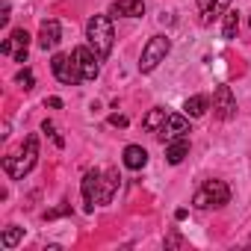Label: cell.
<instances>
[{
	"mask_svg": "<svg viewBox=\"0 0 251 251\" xmlns=\"http://www.w3.org/2000/svg\"><path fill=\"white\" fill-rule=\"evenodd\" d=\"M86 42H89V48L98 53V59H106V56L112 53L115 33H112L109 15H92V18H89V24H86Z\"/></svg>",
	"mask_w": 251,
	"mask_h": 251,
	"instance_id": "1",
	"label": "cell"
},
{
	"mask_svg": "<svg viewBox=\"0 0 251 251\" xmlns=\"http://www.w3.org/2000/svg\"><path fill=\"white\" fill-rule=\"evenodd\" d=\"M36 160H39V136H27L24 145H21L15 154L3 157V169H6V175H9L12 180H21L24 175L33 172Z\"/></svg>",
	"mask_w": 251,
	"mask_h": 251,
	"instance_id": "2",
	"label": "cell"
},
{
	"mask_svg": "<svg viewBox=\"0 0 251 251\" xmlns=\"http://www.w3.org/2000/svg\"><path fill=\"white\" fill-rule=\"evenodd\" d=\"M169 50H172V42H169L166 36H151V39H148V45L142 48V56H139V71H142V74H151L160 62H166Z\"/></svg>",
	"mask_w": 251,
	"mask_h": 251,
	"instance_id": "3",
	"label": "cell"
},
{
	"mask_svg": "<svg viewBox=\"0 0 251 251\" xmlns=\"http://www.w3.org/2000/svg\"><path fill=\"white\" fill-rule=\"evenodd\" d=\"M227 201H230V189H227L225 180H207V183L195 192V198H192V204H195L198 210H207V207H225Z\"/></svg>",
	"mask_w": 251,
	"mask_h": 251,
	"instance_id": "4",
	"label": "cell"
},
{
	"mask_svg": "<svg viewBox=\"0 0 251 251\" xmlns=\"http://www.w3.org/2000/svg\"><path fill=\"white\" fill-rule=\"evenodd\" d=\"M50 71H53V77H56L59 83H65V86H77V83H83V74H80L74 56L56 53V56L50 59Z\"/></svg>",
	"mask_w": 251,
	"mask_h": 251,
	"instance_id": "5",
	"label": "cell"
},
{
	"mask_svg": "<svg viewBox=\"0 0 251 251\" xmlns=\"http://www.w3.org/2000/svg\"><path fill=\"white\" fill-rule=\"evenodd\" d=\"M74 62H77V68H80V74H83V80H95L98 74H100V59H98V53L86 45V48H77L74 53Z\"/></svg>",
	"mask_w": 251,
	"mask_h": 251,
	"instance_id": "6",
	"label": "cell"
},
{
	"mask_svg": "<svg viewBox=\"0 0 251 251\" xmlns=\"http://www.w3.org/2000/svg\"><path fill=\"white\" fill-rule=\"evenodd\" d=\"M27 48H30V33H27L24 27L12 30V36L0 45V50H3V53H12L15 62H27Z\"/></svg>",
	"mask_w": 251,
	"mask_h": 251,
	"instance_id": "7",
	"label": "cell"
},
{
	"mask_svg": "<svg viewBox=\"0 0 251 251\" xmlns=\"http://www.w3.org/2000/svg\"><path fill=\"white\" fill-rule=\"evenodd\" d=\"M186 133H189V118L186 115H169L157 136H160V142H175V139H183Z\"/></svg>",
	"mask_w": 251,
	"mask_h": 251,
	"instance_id": "8",
	"label": "cell"
},
{
	"mask_svg": "<svg viewBox=\"0 0 251 251\" xmlns=\"http://www.w3.org/2000/svg\"><path fill=\"white\" fill-rule=\"evenodd\" d=\"M213 109H216V115H219L222 121H227V118L236 115V98H233L230 86H219V89H216V95H213Z\"/></svg>",
	"mask_w": 251,
	"mask_h": 251,
	"instance_id": "9",
	"label": "cell"
},
{
	"mask_svg": "<svg viewBox=\"0 0 251 251\" xmlns=\"http://www.w3.org/2000/svg\"><path fill=\"white\" fill-rule=\"evenodd\" d=\"M59 39H62V27H59V21H56V18L42 21V30H39V48H42V50H53V48L59 45Z\"/></svg>",
	"mask_w": 251,
	"mask_h": 251,
	"instance_id": "10",
	"label": "cell"
},
{
	"mask_svg": "<svg viewBox=\"0 0 251 251\" xmlns=\"http://www.w3.org/2000/svg\"><path fill=\"white\" fill-rule=\"evenodd\" d=\"M109 15L112 18H142L145 3L142 0H115V3H109Z\"/></svg>",
	"mask_w": 251,
	"mask_h": 251,
	"instance_id": "11",
	"label": "cell"
},
{
	"mask_svg": "<svg viewBox=\"0 0 251 251\" xmlns=\"http://www.w3.org/2000/svg\"><path fill=\"white\" fill-rule=\"evenodd\" d=\"M118 172L115 169H106L103 175H100V183H98V204H109L112 201V195H115V189H118Z\"/></svg>",
	"mask_w": 251,
	"mask_h": 251,
	"instance_id": "12",
	"label": "cell"
},
{
	"mask_svg": "<svg viewBox=\"0 0 251 251\" xmlns=\"http://www.w3.org/2000/svg\"><path fill=\"white\" fill-rule=\"evenodd\" d=\"M98 183H100V172H86L83 177V210L92 213L98 204Z\"/></svg>",
	"mask_w": 251,
	"mask_h": 251,
	"instance_id": "13",
	"label": "cell"
},
{
	"mask_svg": "<svg viewBox=\"0 0 251 251\" xmlns=\"http://www.w3.org/2000/svg\"><path fill=\"white\" fill-rule=\"evenodd\" d=\"M195 3H198L201 21H204V24H210L213 18H219V15H225V12H227V3H230V0H195Z\"/></svg>",
	"mask_w": 251,
	"mask_h": 251,
	"instance_id": "14",
	"label": "cell"
},
{
	"mask_svg": "<svg viewBox=\"0 0 251 251\" xmlns=\"http://www.w3.org/2000/svg\"><path fill=\"white\" fill-rule=\"evenodd\" d=\"M124 166H127L130 172H139L148 166V151L142 145H127L124 148Z\"/></svg>",
	"mask_w": 251,
	"mask_h": 251,
	"instance_id": "15",
	"label": "cell"
},
{
	"mask_svg": "<svg viewBox=\"0 0 251 251\" xmlns=\"http://www.w3.org/2000/svg\"><path fill=\"white\" fill-rule=\"evenodd\" d=\"M186 154H189V139H186V136H183V139H175V142H166V160H169L172 166L183 163Z\"/></svg>",
	"mask_w": 251,
	"mask_h": 251,
	"instance_id": "16",
	"label": "cell"
},
{
	"mask_svg": "<svg viewBox=\"0 0 251 251\" xmlns=\"http://www.w3.org/2000/svg\"><path fill=\"white\" fill-rule=\"evenodd\" d=\"M166 109L163 106H154L145 118H142V130H148V133H160V127H163V124H166Z\"/></svg>",
	"mask_w": 251,
	"mask_h": 251,
	"instance_id": "17",
	"label": "cell"
},
{
	"mask_svg": "<svg viewBox=\"0 0 251 251\" xmlns=\"http://www.w3.org/2000/svg\"><path fill=\"white\" fill-rule=\"evenodd\" d=\"M207 106H210V98H207V95H192V98H186V103H183V109H186V115H189V118L204 115V112H207Z\"/></svg>",
	"mask_w": 251,
	"mask_h": 251,
	"instance_id": "18",
	"label": "cell"
},
{
	"mask_svg": "<svg viewBox=\"0 0 251 251\" xmlns=\"http://www.w3.org/2000/svg\"><path fill=\"white\" fill-rule=\"evenodd\" d=\"M236 30H239V12H236V9H227V12H225V27H222L225 39H233Z\"/></svg>",
	"mask_w": 251,
	"mask_h": 251,
	"instance_id": "19",
	"label": "cell"
},
{
	"mask_svg": "<svg viewBox=\"0 0 251 251\" xmlns=\"http://www.w3.org/2000/svg\"><path fill=\"white\" fill-rule=\"evenodd\" d=\"M21 236H24V227L9 225V227L3 230V239H0V245H3V248H15V245L21 242Z\"/></svg>",
	"mask_w": 251,
	"mask_h": 251,
	"instance_id": "20",
	"label": "cell"
},
{
	"mask_svg": "<svg viewBox=\"0 0 251 251\" xmlns=\"http://www.w3.org/2000/svg\"><path fill=\"white\" fill-rule=\"evenodd\" d=\"M15 83H18V86H21L24 92H30V89H33V83H36V80H33V71H30V68H24V71H18V77H15Z\"/></svg>",
	"mask_w": 251,
	"mask_h": 251,
	"instance_id": "21",
	"label": "cell"
},
{
	"mask_svg": "<svg viewBox=\"0 0 251 251\" xmlns=\"http://www.w3.org/2000/svg\"><path fill=\"white\" fill-rule=\"evenodd\" d=\"M42 130H45V133L56 142V148H62V145H65V139H62V136L56 133V127H53V121H45V124H42Z\"/></svg>",
	"mask_w": 251,
	"mask_h": 251,
	"instance_id": "22",
	"label": "cell"
},
{
	"mask_svg": "<svg viewBox=\"0 0 251 251\" xmlns=\"http://www.w3.org/2000/svg\"><path fill=\"white\" fill-rule=\"evenodd\" d=\"M109 124H112V127H127V118H124V115H109Z\"/></svg>",
	"mask_w": 251,
	"mask_h": 251,
	"instance_id": "23",
	"label": "cell"
},
{
	"mask_svg": "<svg viewBox=\"0 0 251 251\" xmlns=\"http://www.w3.org/2000/svg\"><path fill=\"white\" fill-rule=\"evenodd\" d=\"M166 245H169V248H180V245H183V239H180L177 233H169V236H166Z\"/></svg>",
	"mask_w": 251,
	"mask_h": 251,
	"instance_id": "24",
	"label": "cell"
},
{
	"mask_svg": "<svg viewBox=\"0 0 251 251\" xmlns=\"http://www.w3.org/2000/svg\"><path fill=\"white\" fill-rule=\"evenodd\" d=\"M9 21V3H3V9H0V24Z\"/></svg>",
	"mask_w": 251,
	"mask_h": 251,
	"instance_id": "25",
	"label": "cell"
},
{
	"mask_svg": "<svg viewBox=\"0 0 251 251\" xmlns=\"http://www.w3.org/2000/svg\"><path fill=\"white\" fill-rule=\"evenodd\" d=\"M45 103H48V106H50V109H59V106H62V100H59V98H48V100H45Z\"/></svg>",
	"mask_w": 251,
	"mask_h": 251,
	"instance_id": "26",
	"label": "cell"
},
{
	"mask_svg": "<svg viewBox=\"0 0 251 251\" xmlns=\"http://www.w3.org/2000/svg\"><path fill=\"white\" fill-rule=\"evenodd\" d=\"M186 216H189V213H186V210H183V207H180V210H177V213H175V219H177V222H183V219H186Z\"/></svg>",
	"mask_w": 251,
	"mask_h": 251,
	"instance_id": "27",
	"label": "cell"
}]
</instances>
